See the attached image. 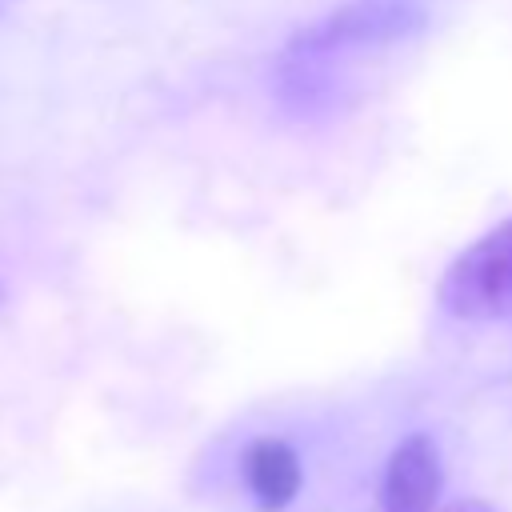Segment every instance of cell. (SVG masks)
I'll list each match as a JSON object with an SVG mask.
<instances>
[{
    "instance_id": "obj_1",
    "label": "cell",
    "mask_w": 512,
    "mask_h": 512,
    "mask_svg": "<svg viewBox=\"0 0 512 512\" xmlns=\"http://www.w3.org/2000/svg\"><path fill=\"white\" fill-rule=\"evenodd\" d=\"M428 24V8L420 0H348L328 16L300 28L276 64L280 100L296 112L320 108L332 96V68L348 56L376 52L388 44H404L420 36Z\"/></svg>"
},
{
    "instance_id": "obj_2",
    "label": "cell",
    "mask_w": 512,
    "mask_h": 512,
    "mask_svg": "<svg viewBox=\"0 0 512 512\" xmlns=\"http://www.w3.org/2000/svg\"><path fill=\"white\" fill-rule=\"evenodd\" d=\"M436 304L472 324L512 316V216L452 256L436 284Z\"/></svg>"
},
{
    "instance_id": "obj_3",
    "label": "cell",
    "mask_w": 512,
    "mask_h": 512,
    "mask_svg": "<svg viewBox=\"0 0 512 512\" xmlns=\"http://www.w3.org/2000/svg\"><path fill=\"white\" fill-rule=\"evenodd\" d=\"M444 468H440V448L428 432H408L384 464L380 480V504L384 512H432L440 500Z\"/></svg>"
},
{
    "instance_id": "obj_4",
    "label": "cell",
    "mask_w": 512,
    "mask_h": 512,
    "mask_svg": "<svg viewBox=\"0 0 512 512\" xmlns=\"http://www.w3.org/2000/svg\"><path fill=\"white\" fill-rule=\"evenodd\" d=\"M240 476L244 488L256 504V512H284L304 484V464L296 456V448L280 436H260L244 448L240 456Z\"/></svg>"
},
{
    "instance_id": "obj_5",
    "label": "cell",
    "mask_w": 512,
    "mask_h": 512,
    "mask_svg": "<svg viewBox=\"0 0 512 512\" xmlns=\"http://www.w3.org/2000/svg\"><path fill=\"white\" fill-rule=\"evenodd\" d=\"M440 512H496V508L488 500H480V496H464V500H456V504H448Z\"/></svg>"
},
{
    "instance_id": "obj_6",
    "label": "cell",
    "mask_w": 512,
    "mask_h": 512,
    "mask_svg": "<svg viewBox=\"0 0 512 512\" xmlns=\"http://www.w3.org/2000/svg\"><path fill=\"white\" fill-rule=\"evenodd\" d=\"M4 304H8V288H4V280H0V312H4Z\"/></svg>"
}]
</instances>
